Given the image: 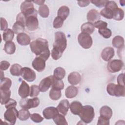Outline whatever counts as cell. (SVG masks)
<instances>
[{
    "label": "cell",
    "instance_id": "cell-1",
    "mask_svg": "<svg viewBox=\"0 0 125 125\" xmlns=\"http://www.w3.org/2000/svg\"><path fill=\"white\" fill-rule=\"evenodd\" d=\"M31 51L36 56L43 58L45 61L49 58L50 52L48 48V41L42 38H38L30 43Z\"/></svg>",
    "mask_w": 125,
    "mask_h": 125
},
{
    "label": "cell",
    "instance_id": "cell-2",
    "mask_svg": "<svg viewBox=\"0 0 125 125\" xmlns=\"http://www.w3.org/2000/svg\"><path fill=\"white\" fill-rule=\"evenodd\" d=\"M67 46V40L65 34L62 32H57L55 34V41L51 51V56L54 60L59 59Z\"/></svg>",
    "mask_w": 125,
    "mask_h": 125
},
{
    "label": "cell",
    "instance_id": "cell-3",
    "mask_svg": "<svg viewBox=\"0 0 125 125\" xmlns=\"http://www.w3.org/2000/svg\"><path fill=\"white\" fill-rule=\"evenodd\" d=\"M78 115L82 121L85 124H89L92 121L95 116L94 108L89 105H84Z\"/></svg>",
    "mask_w": 125,
    "mask_h": 125
},
{
    "label": "cell",
    "instance_id": "cell-4",
    "mask_svg": "<svg viewBox=\"0 0 125 125\" xmlns=\"http://www.w3.org/2000/svg\"><path fill=\"white\" fill-rule=\"evenodd\" d=\"M106 90L111 96L116 97H125V86L110 83L107 85Z\"/></svg>",
    "mask_w": 125,
    "mask_h": 125
},
{
    "label": "cell",
    "instance_id": "cell-5",
    "mask_svg": "<svg viewBox=\"0 0 125 125\" xmlns=\"http://www.w3.org/2000/svg\"><path fill=\"white\" fill-rule=\"evenodd\" d=\"M40 104V100L37 97H34L32 99L22 98L20 101V106L24 109H28L31 108L37 107Z\"/></svg>",
    "mask_w": 125,
    "mask_h": 125
},
{
    "label": "cell",
    "instance_id": "cell-6",
    "mask_svg": "<svg viewBox=\"0 0 125 125\" xmlns=\"http://www.w3.org/2000/svg\"><path fill=\"white\" fill-rule=\"evenodd\" d=\"M78 41L80 45L86 49L90 48L93 43L91 37L89 35L83 32L78 35Z\"/></svg>",
    "mask_w": 125,
    "mask_h": 125
},
{
    "label": "cell",
    "instance_id": "cell-7",
    "mask_svg": "<svg viewBox=\"0 0 125 125\" xmlns=\"http://www.w3.org/2000/svg\"><path fill=\"white\" fill-rule=\"evenodd\" d=\"M18 117V111L15 107H12L7 109L4 113V119L10 125H13L15 124L17 118Z\"/></svg>",
    "mask_w": 125,
    "mask_h": 125
},
{
    "label": "cell",
    "instance_id": "cell-8",
    "mask_svg": "<svg viewBox=\"0 0 125 125\" xmlns=\"http://www.w3.org/2000/svg\"><path fill=\"white\" fill-rule=\"evenodd\" d=\"M123 66L124 62L121 60L115 59L108 62L107 68L109 72L111 73H115L120 71Z\"/></svg>",
    "mask_w": 125,
    "mask_h": 125
},
{
    "label": "cell",
    "instance_id": "cell-9",
    "mask_svg": "<svg viewBox=\"0 0 125 125\" xmlns=\"http://www.w3.org/2000/svg\"><path fill=\"white\" fill-rule=\"evenodd\" d=\"M21 75L25 80L29 82L34 81L36 77L35 72L27 67L22 68Z\"/></svg>",
    "mask_w": 125,
    "mask_h": 125
},
{
    "label": "cell",
    "instance_id": "cell-10",
    "mask_svg": "<svg viewBox=\"0 0 125 125\" xmlns=\"http://www.w3.org/2000/svg\"><path fill=\"white\" fill-rule=\"evenodd\" d=\"M25 26L30 31H34L39 27V21L37 17L30 16L26 18Z\"/></svg>",
    "mask_w": 125,
    "mask_h": 125
},
{
    "label": "cell",
    "instance_id": "cell-11",
    "mask_svg": "<svg viewBox=\"0 0 125 125\" xmlns=\"http://www.w3.org/2000/svg\"><path fill=\"white\" fill-rule=\"evenodd\" d=\"M53 76H49L43 79L39 83V88L40 91L42 92L46 91L52 85Z\"/></svg>",
    "mask_w": 125,
    "mask_h": 125
},
{
    "label": "cell",
    "instance_id": "cell-12",
    "mask_svg": "<svg viewBox=\"0 0 125 125\" xmlns=\"http://www.w3.org/2000/svg\"><path fill=\"white\" fill-rule=\"evenodd\" d=\"M32 65L38 72H42L45 69V61L40 56L37 57L33 61Z\"/></svg>",
    "mask_w": 125,
    "mask_h": 125
},
{
    "label": "cell",
    "instance_id": "cell-13",
    "mask_svg": "<svg viewBox=\"0 0 125 125\" xmlns=\"http://www.w3.org/2000/svg\"><path fill=\"white\" fill-rule=\"evenodd\" d=\"M58 114L59 111L57 107L53 106L46 107L42 111L43 117L46 119H53Z\"/></svg>",
    "mask_w": 125,
    "mask_h": 125
},
{
    "label": "cell",
    "instance_id": "cell-14",
    "mask_svg": "<svg viewBox=\"0 0 125 125\" xmlns=\"http://www.w3.org/2000/svg\"><path fill=\"white\" fill-rule=\"evenodd\" d=\"M30 91V88L28 84H27L25 81H22L19 88V95L22 98H25L29 95Z\"/></svg>",
    "mask_w": 125,
    "mask_h": 125
},
{
    "label": "cell",
    "instance_id": "cell-15",
    "mask_svg": "<svg viewBox=\"0 0 125 125\" xmlns=\"http://www.w3.org/2000/svg\"><path fill=\"white\" fill-rule=\"evenodd\" d=\"M115 52L113 48L107 47L104 48L101 52V57L106 62L109 61L114 56Z\"/></svg>",
    "mask_w": 125,
    "mask_h": 125
},
{
    "label": "cell",
    "instance_id": "cell-16",
    "mask_svg": "<svg viewBox=\"0 0 125 125\" xmlns=\"http://www.w3.org/2000/svg\"><path fill=\"white\" fill-rule=\"evenodd\" d=\"M87 20L89 22L93 24L96 21H99L101 18L100 14L98 11L95 9H91L87 14Z\"/></svg>",
    "mask_w": 125,
    "mask_h": 125
},
{
    "label": "cell",
    "instance_id": "cell-17",
    "mask_svg": "<svg viewBox=\"0 0 125 125\" xmlns=\"http://www.w3.org/2000/svg\"><path fill=\"white\" fill-rule=\"evenodd\" d=\"M69 105V101L66 99H64L60 102L57 107V108L59 112L61 113L63 116H65L68 112Z\"/></svg>",
    "mask_w": 125,
    "mask_h": 125
},
{
    "label": "cell",
    "instance_id": "cell-18",
    "mask_svg": "<svg viewBox=\"0 0 125 125\" xmlns=\"http://www.w3.org/2000/svg\"><path fill=\"white\" fill-rule=\"evenodd\" d=\"M17 41L18 43L21 45H27L30 43L31 39L27 34L22 32L18 34Z\"/></svg>",
    "mask_w": 125,
    "mask_h": 125
},
{
    "label": "cell",
    "instance_id": "cell-19",
    "mask_svg": "<svg viewBox=\"0 0 125 125\" xmlns=\"http://www.w3.org/2000/svg\"><path fill=\"white\" fill-rule=\"evenodd\" d=\"M81 76L77 72H72L70 73L68 76V81L72 85H77L80 83L81 81Z\"/></svg>",
    "mask_w": 125,
    "mask_h": 125
},
{
    "label": "cell",
    "instance_id": "cell-20",
    "mask_svg": "<svg viewBox=\"0 0 125 125\" xmlns=\"http://www.w3.org/2000/svg\"><path fill=\"white\" fill-rule=\"evenodd\" d=\"M69 108L73 114L79 115L83 108V105L79 101H74L70 104Z\"/></svg>",
    "mask_w": 125,
    "mask_h": 125
},
{
    "label": "cell",
    "instance_id": "cell-21",
    "mask_svg": "<svg viewBox=\"0 0 125 125\" xmlns=\"http://www.w3.org/2000/svg\"><path fill=\"white\" fill-rule=\"evenodd\" d=\"M100 116L109 120L112 116V110L110 107L104 105L100 108Z\"/></svg>",
    "mask_w": 125,
    "mask_h": 125
},
{
    "label": "cell",
    "instance_id": "cell-22",
    "mask_svg": "<svg viewBox=\"0 0 125 125\" xmlns=\"http://www.w3.org/2000/svg\"><path fill=\"white\" fill-rule=\"evenodd\" d=\"M78 93V89L76 86L71 85L68 86L65 91V95L67 98L72 99L77 96Z\"/></svg>",
    "mask_w": 125,
    "mask_h": 125
},
{
    "label": "cell",
    "instance_id": "cell-23",
    "mask_svg": "<svg viewBox=\"0 0 125 125\" xmlns=\"http://www.w3.org/2000/svg\"><path fill=\"white\" fill-rule=\"evenodd\" d=\"M81 30L82 32L87 34L90 35L94 31L95 27L93 25V24L87 22L82 25L81 27Z\"/></svg>",
    "mask_w": 125,
    "mask_h": 125
},
{
    "label": "cell",
    "instance_id": "cell-24",
    "mask_svg": "<svg viewBox=\"0 0 125 125\" xmlns=\"http://www.w3.org/2000/svg\"><path fill=\"white\" fill-rule=\"evenodd\" d=\"M70 10L66 6H62L58 10V16L61 18L63 21L65 20L69 15Z\"/></svg>",
    "mask_w": 125,
    "mask_h": 125
},
{
    "label": "cell",
    "instance_id": "cell-25",
    "mask_svg": "<svg viewBox=\"0 0 125 125\" xmlns=\"http://www.w3.org/2000/svg\"><path fill=\"white\" fill-rule=\"evenodd\" d=\"M124 38L120 36H115L112 41V45L116 47L119 48H123L124 46Z\"/></svg>",
    "mask_w": 125,
    "mask_h": 125
},
{
    "label": "cell",
    "instance_id": "cell-26",
    "mask_svg": "<svg viewBox=\"0 0 125 125\" xmlns=\"http://www.w3.org/2000/svg\"><path fill=\"white\" fill-rule=\"evenodd\" d=\"M0 103L1 104H5L9 100L11 96V91L8 90H0Z\"/></svg>",
    "mask_w": 125,
    "mask_h": 125
},
{
    "label": "cell",
    "instance_id": "cell-27",
    "mask_svg": "<svg viewBox=\"0 0 125 125\" xmlns=\"http://www.w3.org/2000/svg\"><path fill=\"white\" fill-rule=\"evenodd\" d=\"M4 50L9 55L14 54L16 51V45L14 42L12 41L6 42L4 46Z\"/></svg>",
    "mask_w": 125,
    "mask_h": 125
},
{
    "label": "cell",
    "instance_id": "cell-28",
    "mask_svg": "<svg viewBox=\"0 0 125 125\" xmlns=\"http://www.w3.org/2000/svg\"><path fill=\"white\" fill-rule=\"evenodd\" d=\"M14 32L11 29H7L4 31L2 34V38L5 42H11L14 37Z\"/></svg>",
    "mask_w": 125,
    "mask_h": 125
},
{
    "label": "cell",
    "instance_id": "cell-29",
    "mask_svg": "<svg viewBox=\"0 0 125 125\" xmlns=\"http://www.w3.org/2000/svg\"><path fill=\"white\" fill-rule=\"evenodd\" d=\"M22 67L18 63L13 64L10 68V72L12 75L15 76H19L21 74Z\"/></svg>",
    "mask_w": 125,
    "mask_h": 125
},
{
    "label": "cell",
    "instance_id": "cell-30",
    "mask_svg": "<svg viewBox=\"0 0 125 125\" xmlns=\"http://www.w3.org/2000/svg\"><path fill=\"white\" fill-rule=\"evenodd\" d=\"M33 8H34V5L32 1L25 0L22 2L21 5V10L23 14H25L26 12Z\"/></svg>",
    "mask_w": 125,
    "mask_h": 125
},
{
    "label": "cell",
    "instance_id": "cell-31",
    "mask_svg": "<svg viewBox=\"0 0 125 125\" xmlns=\"http://www.w3.org/2000/svg\"><path fill=\"white\" fill-rule=\"evenodd\" d=\"M65 75V70L64 68L58 67L55 69L53 73V76L58 79V80H62L64 78Z\"/></svg>",
    "mask_w": 125,
    "mask_h": 125
},
{
    "label": "cell",
    "instance_id": "cell-32",
    "mask_svg": "<svg viewBox=\"0 0 125 125\" xmlns=\"http://www.w3.org/2000/svg\"><path fill=\"white\" fill-rule=\"evenodd\" d=\"M12 85V81L8 78H4L0 80V90H8Z\"/></svg>",
    "mask_w": 125,
    "mask_h": 125
},
{
    "label": "cell",
    "instance_id": "cell-33",
    "mask_svg": "<svg viewBox=\"0 0 125 125\" xmlns=\"http://www.w3.org/2000/svg\"><path fill=\"white\" fill-rule=\"evenodd\" d=\"M25 25L19 21H16L14 23L13 26V31L16 34H19L22 33L25 29Z\"/></svg>",
    "mask_w": 125,
    "mask_h": 125
},
{
    "label": "cell",
    "instance_id": "cell-34",
    "mask_svg": "<svg viewBox=\"0 0 125 125\" xmlns=\"http://www.w3.org/2000/svg\"><path fill=\"white\" fill-rule=\"evenodd\" d=\"M52 86L53 88L61 90L63 89L64 84L62 80H58L53 76Z\"/></svg>",
    "mask_w": 125,
    "mask_h": 125
},
{
    "label": "cell",
    "instance_id": "cell-35",
    "mask_svg": "<svg viewBox=\"0 0 125 125\" xmlns=\"http://www.w3.org/2000/svg\"><path fill=\"white\" fill-rule=\"evenodd\" d=\"M53 119L54 123L57 125H67L68 124L64 116L62 114H57Z\"/></svg>",
    "mask_w": 125,
    "mask_h": 125
},
{
    "label": "cell",
    "instance_id": "cell-36",
    "mask_svg": "<svg viewBox=\"0 0 125 125\" xmlns=\"http://www.w3.org/2000/svg\"><path fill=\"white\" fill-rule=\"evenodd\" d=\"M30 116V114L28 109L22 108L18 111V118L21 121H25L28 119Z\"/></svg>",
    "mask_w": 125,
    "mask_h": 125
},
{
    "label": "cell",
    "instance_id": "cell-37",
    "mask_svg": "<svg viewBox=\"0 0 125 125\" xmlns=\"http://www.w3.org/2000/svg\"><path fill=\"white\" fill-rule=\"evenodd\" d=\"M62 96L61 90L52 88L49 92V97L52 100H58Z\"/></svg>",
    "mask_w": 125,
    "mask_h": 125
},
{
    "label": "cell",
    "instance_id": "cell-38",
    "mask_svg": "<svg viewBox=\"0 0 125 125\" xmlns=\"http://www.w3.org/2000/svg\"><path fill=\"white\" fill-rule=\"evenodd\" d=\"M124 17V12L121 9L118 8L113 12V18L116 21H121Z\"/></svg>",
    "mask_w": 125,
    "mask_h": 125
},
{
    "label": "cell",
    "instance_id": "cell-39",
    "mask_svg": "<svg viewBox=\"0 0 125 125\" xmlns=\"http://www.w3.org/2000/svg\"><path fill=\"white\" fill-rule=\"evenodd\" d=\"M39 13L42 18L48 17L49 14V9L48 7L45 4L41 5L39 8Z\"/></svg>",
    "mask_w": 125,
    "mask_h": 125
},
{
    "label": "cell",
    "instance_id": "cell-40",
    "mask_svg": "<svg viewBox=\"0 0 125 125\" xmlns=\"http://www.w3.org/2000/svg\"><path fill=\"white\" fill-rule=\"evenodd\" d=\"M113 11L107 8H104L103 9H102L100 13V14L103 17L108 19H113Z\"/></svg>",
    "mask_w": 125,
    "mask_h": 125
},
{
    "label": "cell",
    "instance_id": "cell-41",
    "mask_svg": "<svg viewBox=\"0 0 125 125\" xmlns=\"http://www.w3.org/2000/svg\"><path fill=\"white\" fill-rule=\"evenodd\" d=\"M40 91L39 88V86L35 84L32 85L30 86V91L29 96L31 98L36 97L39 95Z\"/></svg>",
    "mask_w": 125,
    "mask_h": 125
},
{
    "label": "cell",
    "instance_id": "cell-42",
    "mask_svg": "<svg viewBox=\"0 0 125 125\" xmlns=\"http://www.w3.org/2000/svg\"><path fill=\"white\" fill-rule=\"evenodd\" d=\"M98 32L101 36L105 39L109 38L112 35V32L111 30L107 28L103 29H99Z\"/></svg>",
    "mask_w": 125,
    "mask_h": 125
},
{
    "label": "cell",
    "instance_id": "cell-43",
    "mask_svg": "<svg viewBox=\"0 0 125 125\" xmlns=\"http://www.w3.org/2000/svg\"><path fill=\"white\" fill-rule=\"evenodd\" d=\"M63 20L60 17L57 16L54 20L53 25L54 28H60L62 27L63 23Z\"/></svg>",
    "mask_w": 125,
    "mask_h": 125
},
{
    "label": "cell",
    "instance_id": "cell-44",
    "mask_svg": "<svg viewBox=\"0 0 125 125\" xmlns=\"http://www.w3.org/2000/svg\"><path fill=\"white\" fill-rule=\"evenodd\" d=\"M93 25L94 27L98 28L99 29H103L107 28V23L105 21L99 20L94 22Z\"/></svg>",
    "mask_w": 125,
    "mask_h": 125
},
{
    "label": "cell",
    "instance_id": "cell-45",
    "mask_svg": "<svg viewBox=\"0 0 125 125\" xmlns=\"http://www.w3.org/2000/svg\"><path fill=\"white\" fill-rule=\"evenodd\" d=\"M30 119L35 123H41L43 120V118L38 113H33L30 115Z\"/></svg>",
    "mask_w": 125,
    "mask_h": 125
},
{
    "label": "cell",
    "instance_id": "cell-46",
    "mask_svg": "<svg viewBox=\"0 0 125 125\" xmlns=\"http://www.w3.org/2000/svg\"><path fill=\"white\" fill-rule=\"evenodd\" d=\"M105 8H108L114 11L116 9L118 8V7L117 3L115 1L112 0H108L105 6Z\"/></svg>",
    "mask_w": 125,
    "mask_h": 125
},
{
    "label": "cell",
    "instance_id": "cell-47",
    "mask_svg": "<svg viewBox=\"0 0 125 125\" xmlns=\"http://www.w3.org/2000/svg\"><path fill=\"white\" fill-rule=\"evenodd\" d=\"M108 0H90V2L92 3L93 4H94L96 6L98 7H102L104 6H105Z\"/></svg>",
    "mask_w": 125,
    "mask_h": 125
},
{
    "label": "cell",
    "instance_id": "cell-48",
    "mask_svg": "<svg viewBox=\"0 0 125 125\" xmlns=\"http://www.w3.org/2000/svg\"><path fill=\"white\" fill-rule=\"evenodd\" d=\"M16 21H19L25 25L26 17L25 15L21 12L19 13L16 17Z\"/></svg>",
    "mask_w": 125,
    "mask_h": 125
},
{
    "label": "cell",
    "instance_id": "cell-49",
    "mask_svg": "<svg viewBox=\"0 0 125 125\" xmlns=\"http://www.w3.org/2000/svg\"><path fill=\"white\" fill-rule=\"evenodd\" d=\"M17 105V102L12 99H9L7 102L5 104V107L8 109L12 107H15Z\"/></svg>",
    "mask_w": 125,
    "mask_h": 125
},
{
    "label": "cell",
    "instance_id": "cell-50",
    "mask_svg": "<svg viewBox=\"0 0 125 125\" xmlns=\"http://www.w3.org/2000/svg\"><path fill=\"white\" fill-rule=\"evenodd\" d=\"M98 125H109V120L107 119L102 116H100L98 118L97 123Z\"/></svg>",
    "mask_w": 125,
    "mask_h": 125
},
{
    "label": "cell",
    "instance_id": "cell-51",
    "mask_svg": "<svg viewBox=\"0 0 125 125\" xmlns=\"http://www.w3.org/2000/svg\"><path fill=\"white\" fill-rule=\"evenodd\" d=\"M10 63L6 61H2L0 63V69L1 71L7 70L10 66Z\"/></svg>",
    "mask_w": 125,
    "mask_h": 125
},
{
    "label": "cell",
    "instance_id": "cell-52",
    "mask_svg": "<svg viewBox=\"0 0 125 125\" xmlns=\"http://www.w3.org/2000/svg\"><path fill=\"white\" fill-rule=\"evenodd\" d=\"M0 30L1 31H4L7 29L8 23L4 18L2 17L0 18Z\"/></svg>",
    "mask_w": 125,
    "mask_h": 125
},
{
    "label": "cell",
    "instance_id": "cell-53",
    "mask_svg": "<svg viewBox=\"0 0 125 125\" xmlns=\"http://www.w3.org/2000/svg\"><path fill=\"white\" fill-rule=\"evenodd\" d=\"M124 74L121 73L118 75L117 78V81L118 84L125 86L124 84Z\"/></svg>",
    "mask_w": 125,
    "mask_h": 125
},
{
    "label": "cell",
    "instance_id": "cell-54",
    "mask_svg": "<svg viewBox=\"0 0 125 125\" xmlns=\"http://www.w3.org/2000/svg\"><path fill=\"white\" fill-rule=\"evenodd\" d=\"M90 3V1L89 0H86V1H78V5L82 7L87 6L89 5Z\"/></svg>",
    "mask_w": 125,
    "mask_h": 125
},
{
    "label": "cell",
    "instance_id": "cell-55",
    "mask_svg": "<svg viewBox=\"0 0 125 125\" xmlns=\"http://www.w3.org/2000/svg\"><path fill=\"white\" fill-rule=\"evenodd\" d=\"M33 2L36 3L38 5H43V3L45 2V1L44 0H34V1H33Z\"/></svg>",
    "mask_w": 125,
    "mask_h": 125
},
{
    "label": "cell",
    "instance_id": "cell-56",
    "mask_svg": "<svg viewBox=\"0 0 125 125\" xmlns=\"http://www.w3.org/2000/svg\"><path fill=\"white\" fill-rule=\"evenodd\" d=\"M120 3L121 5H122V6H124L125 5V0H120Z\"/></svg>",
    "mask_w": 125,
    "mask_h": 125
}]
</instances>
